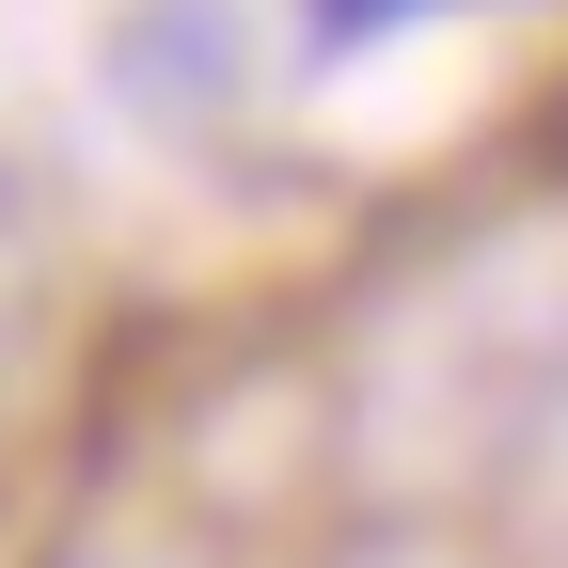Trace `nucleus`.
<instances>
[{
    "instance_id": "nucleus-1",
    "label": "nucleus",
    "mask_w": 568,
    "mask_h": 568,
    "mask_svg": "<svg viewBox=\"0 0 568 568\" xmlns=\"http://www.w3.org/2000/svg\"><path fill=\"white\" fill-rule=\"evenodd\" d=\"M379 17H410V0H316V32H379Z\"/></svg>"
}]
</instances>
